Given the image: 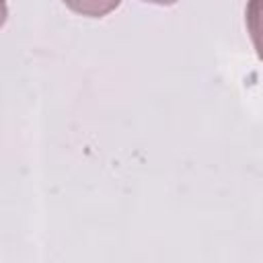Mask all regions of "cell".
<instances>
[{
  "instance_id": "6da1fadb",
  "label": "cell",
  "mask_w": 263,
  "mask_h": 263,
  "mask_svg": "<svg viewBox=\"0 0 263 263\" xmlns=\"http://www.w3.org/2000/svg\"><path fill=\"white\" fill-rule=\"evenodd\" d=\"M62 2L70 10H74V12L82 14V16L99 18V16H105L111 10H115L121 0H62Z\"/></svg>"
},
{
  "instance_id": "7a4b0ae2",
  "label": "cell",
  "mask_w": 263,
  "mask_h": 263,
  "mask_svg": "<svg viewBox=\"0 0 263 263\" xmlns=\"http://www.w3.org/2000/svg\"><path fill=\"white\" fill-rule=\"evenodd\" d=\"M6 14H8V10H6V0H0V27L6 23Z\"/></svg>"
},
{
  "instance_id": "3957f363",
  "label": "cell",
  "mask_w": 263,
  "mask_h": 263,
  "mask_svg": "<svg viewBox=\"0 0 263 263\" xmlns=\"http://www.w3.org/2000/svg\"><path fill=\"white\" fill-rule=\"evenodd\" d=\"M144 2H152V4H162V6H168V4H175L179 0H144Z\"/></svg>"
}]
</instances>
